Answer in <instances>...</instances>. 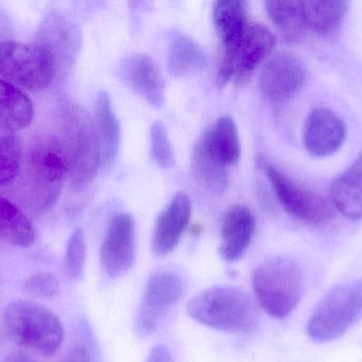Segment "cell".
<instances>
[{
	"label": "cell",
	"mask_w": 362,
	"mask_h": 362,
	"mask_svg": "<svg viewBox=\"0 0 362 362\" xmlns=\"http://www.w3.org/2000/svg\"><path fill=\"white\" fill-rule=\"evenodd\" d=\"M27 166L32 205L37 212L49 210L57 203L69 174L64 140L50 134L34 137L28 151Z\"/></svg>",
	"instance_id": "obj_1"
},
{
	"label": "cell",
	"mask_w": 362,
	"mask_h": 362,
	"mask_svg": "<svg viewBox=\"0 0 362 362\" xmlns=\"http://www.w3.org/2000/svg\"><path fill=\"white\" fill-rule=\"evenodd\" d=\"M259 306L274 319L286 318L303 295L301 267L288 257H276L257 266L251 276Z\"/></svg>",
	"instance_id": "obj_2"
},
{
	"label": "cell",
	"mask_w": 362,
	"mask_h": 362,
	"mask_svg": "<svg viewBox=\"0 0 362 362\" xmlns=\"http://www.w3.org/2000/svg\"><path fill=\"white\" fill-rule=\"evenodd\" d=\"M63 121L71 186L82 191L90 185L102 165L97 127L89 113L76 103L66 104Z\"/></svg>",
	"instance_id": "obj_3"
},
{
	"label": "cell",
	"mask_w": 362,
	"mask_h": 362,
	"mask_svg": "<svg viewBox=\"0 0 362 362\" xmlns=\"http://www.w3.org/2000/svg\"><path fill=\"white\" fill-rule=\"evenodd\" d=\"M4 327L13 341L42 356H51L64 341L59 317L45 306L32 302H14L4 312Z\"/></svg>",
	"instance_id": "obj_4"
},
{
	"label": "cell",
	"mask_w": 362,
	"mask_h": 362,
	"mask_svg": "<svg viewBox=\"0 0 362 362\" xmlns=\"http://www.w3.org/2000/svg\"><path fill=\"white\" fill-rule=\"evenodd\" d=\"M187 315L199 324L219 332H240L255 318V307L246 291L233 286H214L194 295Z\"/></svg>",
	"instance_id": "obj_5"
},
{
	"label": "cell",
	"mask_w": 362,
	"mask_h": 362,
	"mask_svg": "<svg viewBox=\"0 0 362 362\" xmlns=\"http://www.w3.org/2000/svg\"><path fill=\"white\" fill-rule=\"evenodd\" d=\"M362 316V280L334 287L315 308L308 322L310 339L318 344L344 336Z\"/></svg>",
	"instance_id": "obj_6"
},
{
	"label": "cell",
	"mask_w": 362,
	"mask_h": 362,
	"mask_svg": "<svg viewBox=\"0 0 362 362\" xmlns=\"http://www.w3.org/2000/svg\"><path fill=\"white\" fill-rule=\"evenodd\" d=\"M57 63L44 47L23 43L0 42V76L31 91L52 82Z\"/></svg>",
	"instance_id": "obj_7"
},
{
	"label": "cell",
	"mask_w": 362,
	"mask_h": 362,
	"mask_svg": "<svg viewBox=\"0 0 362 362\" xmlns=\"http://www.w3.org/2000/svg\"><path fill=\"white\" fill-rule=\"evenodd\" d=\"M276 45L274 33L262 23H250L240 42L231 50H221L216 82L223 87L234 80L243 82L269 57Z\"/></svg>",
	"instance_id": "obj_8"
},
{
	"label": "cell",
	"mask_w": 362,
	"mask_h": 362,
	"mask_svg": "<svg viewBox=\"0 0 362 362\" xmlns=\"http://www.w3.org/2000/svg\"><path fill=\"white\" fill-rule=\"evenodd\" d=\"M261 167L279 202L289 215L310 225H322L333 218V208L325 198L302 186L266 162L261 164Z\"/></svg>",
	"instance_id": "obj_9"
},
{
	"label": "cell",
	"mask_w": 362,
	"mask_h": 362,
	"mask_svg": "<svg viewBox=\"0 0 362 362\" xmlns=\"http://www.w3.org/2000/svg\"><path fill=\"white\" fill-rule=\"evenodd\" d=\"M185 286L178 274L159 271L151 274L138 312V327L151 334L157 329L165 312L180 301Z\"/></svg>",
	"instance_id": "obj_10"
},
{
	"label": "cell",
	"mask_w": 362,
	"mask_h": 362,
	"mask_svg": "<svg viewBox=\"0 0 362 362\" xmlns=\"http://www.w3.org/2000/svg\"><path fill=\"white\" fill-rule=\"evenodd\" d=\"M136 259V225L127 213L117 215L108 225L100 251L104 271L112 278H120L129 271Z\"/></svg>",
	"instance_id": "obj_11"
},
{
	"label": "cell",
	"mask_w": 362,
	"mask_h": 362,
	"mask_svg": "<svg viewBox=\"0 0 362 362\" xmlns=\"http://www.w3.org/2000/svg\"><path fill=\"white\" fill-rule=\"evenodd\" d=\"M306 79L301 60L291 53L281 52L268 60L259 74V89L272 103L287 101L299 93Z\"/></svg>",
	"instance_id": "obj_12"
},
{
	"label": "cell",
	"mask_w": 362,
	"mask_h": 362,
	"mask_svg": "<svg viewBox=\"0 0 362 362\" xmlns=\"http://www.w3.org/2000/svg\"><path fill=\"white\" fill-rule=\"evenodd\" d=\"M346 138V125L331 110L315 108L306 118L303 132L304 146L314 157L335 154L344 146Z\"/></svg>",
	"instance_id": "obj_13"
},
{
	"label": "cell",
	"mask_w": 362,
	"mask_h": 362,
	"mask_svg": "<svg viewBox=\"0 0 362 362\" xmlns=\"http://www.w3.org/2000/svg\"><path fill=\"white\" fill-rule=\"evenodd\" d=\"M191 214L189 196L183 191L176 193L155 223L151 242L155 256L165 257L175 250L189 225Z\"/></svg>",
	"instance_id": "obj_14"
},
{
	"label": "cell",
	"mask_w": 362,
	"mask_h": 362,
	"mask_svg": "<svg viewBox=\"0 0 362 362\" xmlns=\"http://www.w3.org/2000/svg\"><path fill=\"white\" fill-rule=\"evenodd\" d=\"M123 79L136 94L154 108L165 101V83L158 64L144 53L129 55L122 65Z\"/></svg>",
	"instance_id": "obj_15"
},
{
	"label": "cell",
	"mask_w": 362,
	"mask_h": 362,
	"mask_svg": "<svg viewBox=\"0 0 362 362\" xmlns=\"http://www.w3.org/2000/svg\"><path fill=\"white\" fill-rule=\"evenodd\" d=\"M255 231V218L244 205H233L226 212L221 227V244L218 252L221 259L233 263L242 259Z\"/></svg>",
	"instance_id": "obj_16"
},
{
	"label": "cell",
	"mask_w": 362,
	"mask_h": 362,
	"mask_svg": "<svg viewBox=\"0 0 362 362\" xmlns=\"http://www.w3.org/2000/svg\"><path fill=\"white\" fill-rule=\"evenodd\" d=\"M198 147L225 167L235 165L242 154L240 134L233 119L221 116L202 134Z\"/></svg>",
	"instance_id": "obj_17"
},
{
	"label": "cell",
	"mask_w": 362,
	"mask_h": 362,
	"mask_svg": "<svg viewBox=\"0 0 362 362\" xmlns=\"http://www.w3.org/2000/svg\"><path fill=\"white\" fill-rule=\"evenodd\" d=\"M213 23L221 38V50H231L248 28V4L240 0H221L213 4Z\"/></svg>",
	"instance_id": "obj_18"
},
{
	"label": "cell",
	"mask_w": 362,
	"mask_h": 362,
	"mask_svg": "<svg viewBox=\"0 0 362 362\" xmlns=\"http://www.w3.org/2000/svg\"><path fill=\"white\" fill-rule=\"evenodd\" d=\"M331 201L346 218H362V153L356 161L335 179L331 186Z\"/></svg>",
	"instance_id": "obj_19"
},
{
	"label": "cell",
	"mask_w": 362,
	"mask_h": 362,
	"mask_svg": "<svg viewBox=\"0 0 362 362\" xmlns=\"http://www.w3.org/2000/svg\"><path fill=\"white\" fill-rule=\"evenodd\" d=\"M301 4L306 30L321 36L336 33L350 10V2L340 0H310Z\"/></svg>",
	"instance_id": "obj_20"
},
{
	"label": "cell",
	"mask_w": 362,
	"mask_h": 362,
	"mask_svg": "<svg viewBox=\"0 0 362 362\" xmlns=\"http://www.w3.org/2000/svg\"><path fill=\"white\" fill-rule=\"evenodd\" d=\"M95 123L101 145L102 165L110 167L116 161L121 145V125L106 91H100L95 100Z\"/></svg>",
	"instance_id": "obj_21"
},
{
	"label": "cell",
	"mask_w": 362,
	"mask_h": 362,
	"mask_svg": "<svg viewBox=\"0 0 362 362\" xmlns=\"http://www.w3.org/2000/svg\"><path fill=\"white\" fill-rule=\"evenodd\" d=\"M208 55L204 48L187 34L174 36L168 52V70L172 76L187 77L206 68Z\"/></svg>",
	"instance_id": "obj_22"
},
{
	"label": "cell",
	"mask_w": 362,
	"mask_h": 362,
	"mask_svg": "<svg viewBox=\"0 0 362 362\" xmlns=\"http://www.w3.org/2000/svg\"><path fill=\"white\" fill-rule=\"evenodd\" d=\"M34 108L31 100L12 83L0 80V125L15 130L31 123Z\"/></svg>",
	"instance_id": "obj_23"
},
{
	"label": "cell",
	"mask_w": 362,
	"mask_h": 362,
	"mask_svg": "<svg viewBox=\"0 0 362 362\" xmlns=\"http://www.w3.org/2000/svg\"><path fill=\"white\" fill-rule=\"evenodd\" d=\"M0 236L21 248L34 244L35 230L27 215L15 204L0 196Z\"/></svg>",
	"instance_id": "obj_24"
},
{
	"label": "cell",
	"mask_w": 362,
	"mask_h": 362,
	"mask_svg": "<svg viewBox=\"0 0 362 362\" xmlns=\"http://www.w3.org/2000/svg\"><path fill=\"white\" fill-rule=\"evenodd\" d=\"M265 9L286 40H300L308 32L304 25L301 1H267Z\"/></svg>",
	"instance_id": "obj_25"
},
{
	"label": "cell",
	"mask_w": 362,
	"mask_h": 362,
	"mask_svg": "<svg viewBox=\"0 0 362 362\" xmlns=\"http://www.w3.org/2000/svg\"><path fill=\"white\" fill-rule=\"evenodd\" d=\"M192 169L195 178L211 193L221 195L229 186L228 168L208 157L197 144L192 152Z\"/></svg>",
	"instance_id": "obj_26"
},
{
	"label": "cell",
	"mask_w": 362,
	"mask_h": 362,
	"mask_svg": "<svg viewBox=\"0 0 362 362\" xmlns=\"http://www.w3.org/2000/svg\"><path fill=\"white\" fill-rule=\"evenodd\" d=\"M46 36L47 44L40 46L52 55L55 63L57 64V57L67 61L74 57L78 49V33L67 21L62 17H52L46 25Z\"/></svg>",
	"instance_id": "obj_27"
},
{
	"label": "cell",
	"mask_w": 362,
	"mask_h": 362,
	"mask_svg": "<svg viewBox=\"0 0 362 362\" xmlns=\"http://www.w3.org/2000/svg\"><path fill=\"white\" fill-rule=\"evenodd\" d=\"M21 147L13 130L0 125V187L14 182L21 170Z\"/></svg>",
	"instance_id": "obj_28"
},
{
	"label": "cell",
	"mask_w": 362,
	"mask_h": 362,
	"mask_svg": "<svg viewBox=\"0 0 362 362\" xmlns=\"http://www.w3.org/2000/svg\"><path fill=\"white\" fill-rule=\"evenodd\" d=\"M87 247L84 232L76 229L72 232L67 242L65 254L66 272L72 280H80L86 263Z\"/></svg>",
	"instance_id": "obj_29"
},
{
	"label": "cell",
	"mask_w": 362,
	"mask_h": 362,
	"mask_svg": "<svg viewBox=\"0 0 362 362\" xmlns=\"http://www.w3.org/2000/svg\"><path fill=\"white\" fill-rule=\"evenodd\" d=\"M150 145L153 159L161 168L173 167L175 163L173 148L167 128L161 121H156L151 127Z\"/></svg>",
	"instance_id": "obj_30"
},
{
	"label": "cell",
	"mask_w": 362,
	"mask_h": 362,
	"mask_svg": "<svg viewBox=\"0 0 362 362\" xmlns=\"http://www.w3.org/2000/svg\"><path fill=\"white\" fill-rule=\"evenodd\" d=\"M25 289L28 293L38 299H50L59 293V283L52 274L40 272L25 281Z\"/></svg>",
	"instance_id": "obj_31"
},
{
	"label": "cell",
	"mask_w": 362,
	"mask_h": 362,
	"mask_svg": "<svg viewBox=\"0 0 362 362\" xmlns=\"http://www.w3.org/2000/svg\"><path fill=\"white\" fill-rule=\"evenodd\" d=\"M146 362H173V358L167 346H156L151 350Z\"/></svg>",
	"instance_id": "obj_32"
},
{
	"label": "cell",
	"mask_w": 362,
	"mask_h": 362,
	"mask_svg": "<svg viewBox=\"0 0 362 362\" xmlns=\"http://www.w3.org/2000/svg\"><path fill=\"white\" fill-rule=\"evenodd\" d=\"M62 362H91L89 353L83 346H74L66 354Z\"/></svg>",
	"instance_id": "obj_33"
},
{
	"label": "cell",
	"mask_w": 362,
	"mask_h": 362,
	"mask_svg": "<svg viewBox=\"0 0 362 362\" xmlns=\"http://www.w3.org/2000/svg\"><path fill=\"white\" fill-rule=\"evenodd\" d=\"M4 362H38L30 357L29 355L23 354L21 352H14L8 354L4 358Z\"/></svg>",
	"instance_id": "obj_34"
}]
</instances>
